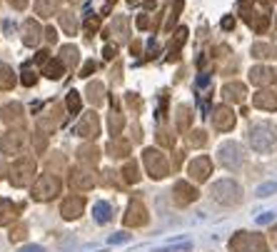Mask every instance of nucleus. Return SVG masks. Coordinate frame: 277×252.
Here are the masks:
<instances>
[{"label":"nucleus","instance_id":"nucleus-44","mask_svg":"<svg viewBox=\"0 0 277 252\" xmlns=\"http://www.w3.org/2000/svg\"><path fill=\"white\" fill-rule=\"evenodd\" d=\"M157 142L165 145V147H172V145H175V137H170V132L160 130V132H157Z\"/></svg>","mask_w":277,"mask_h":252},{"label":"nucleus","instance_id":"nucleus-6","mask_svg":"<svg viewBox=\"0 0 277 252\" xmlns=\"http://www.w3.org/2000/svg\"><path fill=\"white\" fill-rule=\"evenodd\" d=\"M230 247L235 252H267L265 247V240L260 235H252V232H237L230 242Z\"/></svg>","mask_w":277,"mask_h":252},{"label":"nucleus","instance_id":"nucleus-51","mask_svg":"<svg viewBox=\"0 0 277 252\" xmlns=\"http://www.w3.org/2000/svg\"><path fill=\"white\" fill-rule=\"evenodd\" d=\"M45 40H48V43H58V30H55V28H48V30H45Z\"/></svg>","mask_w":277,"mask_h":252},{"label":"nucleus","instance_id":"nucleus-25","mask_svg":"<svg viewBox=\"0 0 277 252\" xmlns=\"http://www.w3.org/2000/svg\"><path fill=\"white\" fill-rule=\"evenodd\" d=\"M77 160H80L82 165H98L100 150H98L95 145H80V147H77Z\"/></svg>","mask_w":277,"mask_h":252},{"label":"nucleus","instance_id":"nucleus-12","mask_svg":"<svg viewBox=\"0 0 277 252\" xmlns=\"http://www.w3.org/2000/svg\"><path fill=\"white\" fill-rule=\"evenodd\" d=\"M82 210H85V200L80 195H72L68 200H63V205H60V215L65 220H77L82 215Z\"/></svg>","mask_w":277,"mask_h":252},{"label":"nucleus","instance_id":"nucleus-61","mask_svg":"<svg viewBox=\"0 0 277 252\" xmlns=\"http://www.w3.org/2000/svg\"><path fill=\"white\" fill-rule=\"evenodd\" d=\"M130 5H140V3H145V0H128Z\"/></svg>","mask_w":277,"mask_h":252},{"label":"nucleus","instance_id":"nucleus-60","mask_svg":"<svg viewBox=\"0 0 277 252\" xmlns=\"http://www.w3.org/2000/svg\"><path fill=\"white\" fill-rule=\"evenodd\" d=\"M105 3H108V5H105V13H108V10H110V5H115L118 0H105Z\"/></svg>","mask_w":277,"mask_h":252},{"label":"nucleus","instance_id":"nucleus-21","mask_svg":"<svg viewBox=\"0 0 277 252\" xmlns=\"http://www.w3.org/2000/svg\"><path fill=\"white\" fill-rule=\"evenodd\" d=\"M85 95H87L90 105H93V108H98V105L105 100V85H103L100 80H93V82H87V88H85Z\"/></svg>","mask_w":277,"mask_h":252},{"label":"nucleus","instance_id":"nucleus-4","mask_svg":"<svg viewBox=\"0 0 277 252\" xmlns=\"http://www.w3.org/2000/svg\"><path fill=\"white\" fill-rule=\"evenodd\" d=\"M217 160H220L222 167H227V170H237V167L242 165V147H240L237 142L227 140V142L220 145V150H217Z\"/></svg>","mask_w":277,"mask_h":252},{"label":"nucleus","instance_id":"nucleus-31","mask_svg":"<svg viewBox=\"0 0 277 252\" xmlns=\"http://www.w3.org/2000/svg\"><path fill=\"white\" fill-rule=\"evenodd\" d=\"M58 18H60V25H63V30H65L68 35H75V33H77V18H75L70 10L58 13Z\"/></svg>","mask_w":277,"mask_h":252},{"label":"nucleus","instance_id":"nucleus-22","mask_svg":"<svg viewBox=\"0 0 277 252\" xmlns=\"http://www.w3.org/2000/svg\"><path fill=\"white\" fill-rule=\"evenodd\" d=\"M275 75L277 72H272L270 67H265V65H255V67L250 70V82H252V85H267V82H272Z\"/></svg>","mask_w":277,"mask_h":252},{"label":"nucleus","instance_id":"nucleus-9","mask_svg":"<svg viewBox=\"0 0 277 252\" xmlns=\"http://www.w3.org/2000/svg\"><path fill=\"white\" fill-rule=\"evenodd\" d=\"M212 125H215V130H220V132L232 130L235 127V113H232V108L230 105H217L212 110Z\"/></svg>","mask_w":277,"mask_h":252},{"label":"nucleus","instance_id":"nucleus-19","mask_svg":"<svg viewBox=\"0 0 277 252\" xmlns=\"http://www.w3.org/2000/svg\"><path fill=\"white\" fill-rule=\"evenodd\" d=\"M130 23H128V18L125 15H118V18H113V25H110V30H108V35H115V40L118 43H125L128 40V35H130Z\"/></svg>","mask_w":277,"mask_h":252},{"label":"nucleus","instance_id":"nucleus-32","mask_svg":"<svg viewBox=\"0 0 277 252\" xmlns=\"http://www.w3.org/2000/svg\"><path fill=\"white\" fill-rule=\"evenodd\" d=\"M55 10H58V0H35V13L40 18H53Z\"/></svg>","mask_w":277,"mask_h":252},{"label":"nucleus","instance_id":"nucleus-3","mask_svg":"<svg viewBox=\"0 0 277 252\" xmlns=\"http://www.w3.org/2000/svg\"><path fill=\"white\" fill-rule=\"evenodd\" d=\"M35 175V160L33 157H20L13 167H10V183L13 188H25L33 183Z\"/></svg>","mask_w":277,"mask_h":252},{"label":"nucleus","instance_id":"nucleus-56","mask_svg":"<svg viewBox=\"0 0 277 252\" xmlns=\"http://www.w3.org/2000/svg\"><path fill=\"white\" fill-rule=\"evenodd\" d=\"M120 72H123V65L115 63V82H123V75Z\"/></svg>","mask_w":277,"mask_h":252},{"label":"nucleus","instance_id":"nucleus-62","mask_svg":"<svg viewBox=\"0 0 277 252\" xmlns=\"http://www.w3.org/2000/svg\"><path fill=\"white\" fill-rule=\"evenodd\" d=\"M272 242H275V245H277V227H275V230H272Z\"/></svg>","mask_w":277,"mask_h":252},{"label":"nucleus","instance_id":"nucleus-52","mask_svg":"<svg viewBox=\"0 0 277 252\" xmlns=\"http://www.w3.org/2000/svg\"><path fill=\"white\" fill-rule=\"evenodd\" d=\"M10 3V8H15V10H25L28 8V0H8Z\"/></svg>","mask_w":277,"mask_h":252},{"label":"nucleus","instance_id":"nucleus-34","mask_svg":"<svg viewBox=\"0 0 277 252\" xmlns=\"http://www.w3.org/2000/svg\"><path fill=\"white\" fill-rule=\"evenodd\" d=\"M252 55L255 58H277V48L270 43H255L252 45Z\"/></svg>","mask_w":277,"mask_h":252},{"label":"nucleus","instance_id":"nucleus-27","mask_svg":"<svg viewBox=\"0 0 277 252\" xmlns=\"http://www.w3.org/2000/svg\"><path fill=\"white\" fill-rule=\"evenodd\" d=\"M108 152H110V157H125V155H130V142L123 137H113L108 142Z\"/></svg>","mask_w":277,"mask_h":252},{"label":"nucleus","instance_id":"nucleus-58","mask_svg":"<svg viewBox=\"0 0 277 252\" xmlns=\"http://www.w3.org/2000/svg\"><path fill=\"white\" fill-rule=\"evenodd\" d=\"M130 53H133V55H138V53H140V43H138V40L130 45Z\"/></svg>","mask_w":277,"mask_h":252},{"label":"nucleus","instance_id":"nucleus-33","mask_svg":"<svg viewBox=\"0 0 277 252\" xmlns=\"http://www.w3.org/2000/svg\"><path fill=\"white\" fill-rule=\"evenodd\" d=\"M108 127H110V135H113V137H118V135L123 132V127H125V118L120 115V110H113V113H110V118H108Z\"/></svg>","mask_w":277,"mask_h":252},{"label":"nucleus","instance_id":"nucleus-24","mask_svg":"<svg viewBox=\"0 0 277 252\" xmlns=\"http://www.w3.org/2000/svg\"><path fill=\"white\" fill-rule=\"evenodd\" d=\"M185 40H188V28H180L175 33V38L170 40V45H167V60H177V53L185 45Z\"/></svg>","mask_w":277,"mask_h":252},{"label":"nucleus","instance_id":"nucleus-13","mask_svg":"<svg viewBox=\"0 0 277 252\" xmlns=\"http://www.w3.org/2000/svg\"><path fill=\"white\" fill-rule=\"evenodd\" d=\"M40 40H43V28L35 20H25L23 23V43L28 48H38Z\"/></svg>","mask_w":277,"mask_h":252},{"label":"nucleus","instance_id":"nucleus-50","mask_svg":"<svg viewBox=\"0 0 277 252\" xmlns=\"http://www.w3.org/2000/svg\"><path fill=\"white\" fill-rule=\"evenodd\" d=\"M235 28V18L232 15H225L222 18V30H232Z\"/></svg>","mask_w":277,"mask_h":252},{"label":"nucleus","instance_id":"nucleus-8","mask_svg":"<svg viewBox=\"0 0 277 252\" xmlns=\"http://www.w3.org/2000/svg\"><path fill=\"white\" fill-rule=\"evenodd\" d=\"M75 135H80L85 140H95L100 135V118H98L95 110H90V113H85L80 118V123L75 125Z\"/></svg>","mask_w":277,"mask_h":252},{"label":"nucleus","instance_id":"nucleus-36","mask_svg":"<svg viewBox=\"0 0 277 252\" xmlns=\"http://www.w3.org/2000/svg\"><path fill=\"white\" fill-rule=\"evenodd\" d=\"M65 108H68L72 115H77L80 113V108H82V100H80V93H75V90H70L68 95H65Z\"/></svg>","mask_w":277,"mask_h":252},{"label":"nucleus","instance_id":"nucleus-41","mask_svg":"<svg viewBox=\"0 0 277 252\" xmlns=\"http://www.w3.org/2000/svg\"><path fill=\"white\" fill-rule=\"evenodd\" d=\"M98 30H100V18L98 15H87V20H85V35L93 38Z\"/></svg>","mask_w":277,"mask_h":252},{"label":"nucleus","instance_id":"nucleus-26","mask_svg":"<svg viewBox=\"0 0 277 252\" xmlns=\"http://www.w3.org/2000/svg\"><path fill=\"white\" fill-rule=\"evenodd\" d=\"M93 217H95V222H100V225L110 222V217H113V205L105 202V200H98V202L93 205Z\"/></svg>","mask_w":277,"mask_h":252},{"label":"nucleus","instance_id":"nucleus-35","mask_svg":"<svg viewBox=\"0 0 277 252\" xmlns=\"http://www.w3.org/2000/svg\"><path fill=\"white\" fill-rule=\"evenodd\" d=\"M20 82H23L25 88H33V85L38 82V72H35L33 63H25V65H23V77H20Z\"/></svg>","mask_w":277,"mask_h":252},{"label":"nucleus","instance_id":"nucleus-64","mask_svg":"<svg viewBox=\"0 0 277 252\" xmlns=\"http://www.w3.org/2000/svg\"><path fill=\"white\" fill-rule=\"evenodd\" d=\"M275 80H277V75H275Z\"/></svg>","mask_w":277,"mask_h":252},{"label":"nucleus","instance_id":"nucleus-46","mask_svg":"<svg viewBox=\"0 0 277 252\" xmlns=\"http://www.w3.org/2000/svg\"><path fill=\"white\" fill-rule=\"evenodd\" d=\"M130 237H133V235H128V232H118V235H110L108 242H110V245H120V242H128Z\"/></svg>","mask_w":277,"mask_h":252},{"label":"nucleus","instance_id":"nucleus-17","mask_svg":"<svg viewBox=\"0 0 277 252\" xmlns=\"http://www.w3.org/2000/svg\"><path fill=\"white\" fill-rule=\"evenodd\" d=\"M172 195H175V202L177 205H190V202L198 200V190L193 188V185H188V183H175Z\"/></svg>","mask_w":277,"mask_h":252},{"label":"nucleus","instance_id":"nucleus-16","mask_svg":"<svg viewBox=\"0 0 277 252\" xmlns=\"http://www.w3.org/2000/svg\"><path fill=\"white\" fill-rule=\"evenodd\" d=\"M147 222V210L142 207V202H130L128 205V215H125V225L128 227H140V225H145Z\"/></svg>","mask_w":277,"mask_h":252},{"label":"nucleus","instance_id":"nucleus-49","mask_svg":"<svg viewBox=\"0 0 277 252\" xmlns=\"http://www.w3.org/2000/svg\"><path fill=\"white\" fill-rule=\"evenodd\" d=\"M103 55H105V60H115V55H118V45H105V50H103Z\"/></svg>","mask_w":277,"mask_h":252},{"label":"nucleus","instance_id":"nucleus-63","mask_svg":"<svg viewBox=\"0 0 277 252\" xmlns=\"http://www.w3.org/2000/svg\"><path fill=\"white\" fill-rule=\"evenodd\" d=\"M68 3H72V5H75V3H80V0H68Z\"/></svg>","mask_w":277,"mask_h":252},{"label":"nucleus","instance_id":"nucleus-43","mask_svg":"<svg viewBox=\"0 0 277 252\" xmlns=\"http://www.w3.org/2000/svg\"><path fill=\"white\" fill-rule=\"evenodd\" d=\"M272 192H277V183H265L257 188V197H270Z\"/></svg>","mask_w":277,"mask_h":252},{"label":"nucleus","instance_id":"nucleus-38","mask_svg":"<svg viewBox=\"0 0 277 252\" xmlns=\"http://www.w3.org/2000/svg\"><path fill=\"white\" fill-rule=\"evenodd\" d=\"M205 142H208L205 130H193V132L188 135V145H190V147H203Z\"/></svg>","mask_w":277,"mask_h":252},{"label":"nucleus","instance_id":"nucleus-7","mask_svg":"<svg viewBox=\"0 0 277 252\" xmlns=\"http://www.w3.org/2000/svg\"><path fill=\"white\" fill-rule=\"evenodd\" d=\"M60 195V180L55 175H40L33 185V197L35 200H53Z\"/></svg>","mask_w":277,"mask_h":252},{"label":"nucleus","instance_id":"nucleus-42","mask_svg":"<svg viewBox=\"0 0 277 252\" xmlns=\"http://www.w3.org/2000/svg\"><path fill=\"white\" fill-rule=\"evenodd\" d=\"M33 137H35V152H45V145H48V135L38 130V135H33Z\"/></svg>","mask_w":277,"mask_h":252},{"label":"nucleus","instance_id":"nucleus-53","mask_svg":"<svg viewBox=\"0 0 277 252\" xmlns=\"http://www.w3.org/2000/svg\"><path fill=\"white\" fill-rule=\"evenodd\" d=\"M138 28L140 30H147V28H150V18H147V15H140L138 18Z\"/></svg>","mask_w":277,"mask_h":252},{"label":"nucleus","instance_id":"nucleus-45","mask_svg":"<svg viewBox=\"0 0 277 252\" xmlns=\"http://www.w3.org/2000/svg\"><path fill=\"white\" fill-rule=\"evenodd\" d=\"M25 237V225H15L13 230H10V242H18V240H23Z\"/></svg>","mask_w":277,"mask_h":252},{"label":"nucleus","instance_id":"nucleus-40","mask_svg":"<svg viewBox=\"0 0 277 252\" xmlns=\"http://www.w3.org/2000/svg\"><path fill=\"white\" fill-rule=\"evenodd\" d=\"M123 178H125V183H138V180H140L138 162H128V165L123 167Z\"/></svg>","mask_w":277,"mask_h":252},{"label":"nucleus","instance_id":"nucleus-15","mask_svg":"<svg viewBox=\"0 0 277 252\" xmlns=\"http://www.w3.org/2000/svg\"><path fill=\"white\" fill-rule=\"evenodd\" d=\"M210 170H212V162H210V157H205V155L195 157V160L190 162V167H188V173H190L198 183H205V180H208Z\"/></svg>","mask_w":277,"mask_h":252},{"label":"nucleus","instance_id":"nucleus-10","mask_svg":"<svg viewBox=\"0 0 277 252\" xmlns=\"http://www.w3.org/2000/svg\"><path fill=\"white\" fill-rule=\"evenodd\" d=\"M23 145H25V132H23V130H10V132H5L3 140H0V150H3L5 155H18V152L23 150Z\"/></svg>","mask_w":277,"mask_h":252},{"label":"nucleus","instance_id":"nucleus-54","mask_svg":"<svg viewBox=\"0 0 277 252\" xmlns=\"http://www.w3.org/2000/svg\"><path fill=\"white\" fill-rule=\"evenodd\" d=\"M257 222H260V225H267V222H272V212H265V215H260V217H257Z\"/></svg>","mask_w":277,"mask_h":252},{"label":"nucleus","instance_id":"nucleus-30","mask_svg":"<svg viewBox=\"0 0 277 252\" xmlns=\"http://www.w3.org/2000/svg\"><path fill=\"white\" fill-rule=\"evenodd\" d=\"M15 70L10 65L0 63V90H13L15 88Z\"/></svg>","mask_w":277,"mask_h":252},{"label":"nucleus","instance_id":"nucleus-59","mask_svg":"<svg viewBox=\"0 0 277 252\" xmlns=\"http://www.w3.org/2000/svg\"><path fill=\"white\" fill-rule=\"evenodd\" d=\"M142 5H145V8H147V10H155V0H145V3H142Z\"/></svg>","mask_w":277,"mask_h":252},{"label":"nucleus","instance_id":"nucleus-11","mask_svg":"<svg viewBox=\"0 0 277 252\" xmlns=\"http://www.w3.org/2000/svg\"><path fill=\"white\" fill-rule=\"evenodd\" d=\"M70 185L77 190H90L95 185V175H93V167H75L70 173Z\"/></svg>","mask_w":277,"mask_h":252},{"label":"nucleus","instance_id":"nucleus-37","mask_svg":"<svg viewBox=\"0 0 277 252\" xmlns=\"http://www.w3.org/2000/svg\"><path fill=\"white\" fill-rule=\"evenodd\" d=\"M180 10H182V0H172V3H170V10H167V23H165V30H170V28L175 25V20H177Z\"/></svg>","mask_w":277,"mask_h":252},{"label":"nucleus","instance_id":"nucleus-39","mask_svg":"<svg viewBox=\"0 0 277 252\" xmlns=\"http://www.w3.org/2000/svg\"><path fill=\"white\" fill-rule=\"evenodd\" d=\"M190 108L188 105H180L177 108V130H188V125H190Z\"/></svg>","mask_w":277,"mask_h":252},{"label":"nucleus","instance_id":"nucleus-5","mask_svg":"<svg viewBox=\"0 0 277 252\" xmlns=\"http://www.w3.org/2000/svg\"><path fill=\"white\" fill-rule=\"evenodd\" d=\"M142 162H145V167H147L150 178H155V180H162V178L167 175V160H165V155H162L160 150H152V147H147V150L142 152Z\"/></svg>","mask_w":277,"mask_h":252},{"label":"nucleus","instance_id":"nucleus-1","mask_svg":"<svg viewBox=\"0 0 277 252\" xmlns=\"http://www.w3.org/2000/svg\"><path fill=\"white\" fill-rule=\"evenodd\" d=\"M247 140L252 145V150L257 152H267L272 150V145L277 142V125L270 120H262V123H255L247 132Z\"/></svg>","mask_w":277,"mask_h":252},{"label":"nucleus","instance_id":"nucleus-55","mask_svg":"<svg viewBox=\"0 0 277 252\" xmlns=\"http://www.w3.org/2000/svg\"><path fill=\"white\" fill-rule=\"evenodd\" d=\"M103 183H105V185H113V183H115V173H113V170H108V173H105V180H103Z\"/></svg>","mask_w":277,"mask_h":252},{"label":"nucleus","instance_id":"nucleus-18","mask_svg":"<svg viewBox=\"0 0 277 252\" xmlns=\"http://www.w3.org/2000/svg\"><path fill=\"white\" fill-rule=\"evenodd\" d=\"M0 115H3V123H8V125H23V105L20 103L3 105Z\"/></svg>","mask_w":277,"mask_h":252},{"label":"nucleus","instance_id":"nucleus-23","mask_svg":"<svg viewBox=\"0 0 277 252\" xmlns=\"http://www.w3.org/2000/svg\"><path fill=\"white\" fill-rule=\"evenodd\" d=\"M63 72H65V65H63L60 58H58V60L48 58V60L43 63V75H45L48 80H60V77H63Z\"/></svg>","mask_w":277,"mask_h":252},{"label":"nucleus","instance_id":"nucleus-48","mask_svg":"<svg viewBox=\"0 0 277 252\" xmlns=\"http://www.w3.org/2000/svg\"><path fill=\"white\" fill-rule=\"evenodd\" d=\"M125 100H128V105H130V108H135V113L142 110V103H140V98L135 95V93H128V98H125Z\"/></svg>","mask_w":277,"mask_h":252},{"label":"nucleus","instance_id":"nucleus-20","mask_svg":"<svg viewBox=\"0 0 277 252\" xmlns=\"http://www.w3.org/2000/svg\"><path fill=\"white\" fill-rule=\"evenodd\" d=\"M245 95H247V88H245L242 82H227V85L222 88V98H225L227 103H242Z\"/></svg>","mask_w":277,"mask_h":252},{"label":"nucleus","instance_id":"nucleus-14","mask_svg":"<svg viewBox=\"0 0 277 252\" xmlns=\"http://www.w3.org/2000/svg\"><path fill=\"white\" fill-rule=\"evenodd\" d=\"M252 105L255 108H260V110H267V113H272L277 110V93L275 90H257L255 95H252Z\"/></svg>","mask_w":277,"mask_h":252},{"label":"nucleus","instance_id":"nucleus-2","mask_svg":"<svg viewBox=\"0 0 277 252\" xmlns=\"http://www.w3.org/2000/svg\"><path fill=\"white\" fill-rule=\"evenodd\" d=\"M210 195H212V200H215V202H220V205H225V207L237 205V202L242 200L240 185H237V183H232V180H217V183L212 185V190H210Z\"/></svg>","mask_w":277,"mask_h":252},{"label":"nucleus","instance_id":"nucleus-57","mask_svg":"<svg viewBox=\"0 0 277 252\" xmlns=\"http://www.w3.org/2000/svg\"><path fill=\"white\" fill-rule=\"evenodd\" d=\"M20 252H45V250H43L40 245H28V247H23Z\"/></svg>","mask_w":277,"mask_h":252},{"label":"nucleus","instance_id":"nucleus-29","mask_svg":"<svg viewBox=\"0 0 277 252\" xmlns=\"http://www.w3.org/2000/svg\"><path fill=\"white\" fill-rule=\"evenodd\" d=\"M18 205H13L10 200H0V225H8L18 217Z\"/></svg>","mask_w":277,"mask_h":252},{"label":"nucleus","instance_id":"nucleus-28","mask_svg":"<svg viewBox=\"0 0 277 252\" xmlns=\"http://www.w3.org/2000/svg\"><path fill=\"white\" fill-rule=\"evenodd\" d=\"M60 60H63L65 67H77V63H80V50L75 45H63L60 48Z\"/></svg>","mask_w":277,"mask_h":252},{"label":"nucleus","instance_id":"nucleus-47","mask_svg":"<svg viewBox=\"0 0 277 252\" xmlns=\"http://www.w3.org/2000/svg\"><path fill=\"white\" fill-rule=\"evenodd\" d=\"M98 70V63H93V60H87V63L82 65V70H80V77H90L93 72Z\"/></svg>","mask_w":277,"mask_h":252}]
</instances>
